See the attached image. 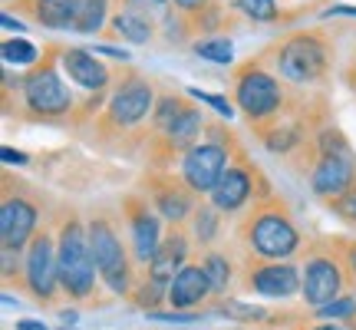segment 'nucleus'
<instances>
[{"instance_id":"1","label":"nucleus","mask_w":356,"mask_h":330,"mask_svg":"<svg viewBox=\"0 0 356 330\" xmlns=\"http://www.w3.org/2000/svg\"><path fill=\"white\" fill-rule=\"evenodd\" d=\"M63 47H43L37 66H30L24 77H17V116L30 123H60L73 119L79 109L73 89L63 83V66H60Z\"/></svg>"},{"instance_id":"2","label":"nucleus","mask_w":356,"mask_h":330,"mask_svg":"<svg viewBox=\"0 0 356 330\" xmlns=\"http://www.w3.org/2000/svg\"><path fill=\"white\" fill-rule=\"evenodd\" d=\"M264 56L274 63V73L284 83L317 86V83H327L333 70V40L323 26H307L267 47Z\"/></svg>"},{"instance_id":"3","label":"nucleus","mask_w":356,"mask_h":330,"mask_svg":"<svg viewBox=\"0 0 356 330\" xmlns=\"http://www.w3.org/2000/svg\"><path fill=\"white\" fill-rule=\"evenodd\" d=\"M231 102L241 109L251 126L261 129L287 113L291 96L277 79V73L264 66V56H251L234 66V73H231Z\"/></svg>"},{"instance_id":"4","label":"nucleus","mask_w":356,"mask_h":330,"mask_svg":"<svg viewBox=\"0 0 356 330\" xmlns=\"http://www.w3.org/2000/svg\"><path fill=\"white\" fill-rule=\"evenodd\" d=\"M155 102H159V89L155 83L145 73L139 70H126L122 77H119V70H115V83L109 89V102H106V109L102 116L92 123V129L99 132V136H132L136 129L145 126V119L152 123V113H155Z\"/></svg>"},{"instance_id":"5","label":"nucleus","mask_w":356,"mask_h":330,"mask_svg":"<svg viewBox=\"0 0 356 330\" xmlns=\"http://www.w3.org/2000/svg\"><path fill=\"white\" fill-rule=\"evenodd\" d=\"M238 235H241L244 248L254 258H264V261H284L300 248V231L293 225L287 205L277 202V198L257 202L241 221Z\"/></svg>"},{"instance_id":"6","label":"nucleus","mask_w":356,"mask_h":330,"mask_svg":"<svg viewBox=\"0 0 356 330\" xmlns=\"http://www.w3.org/2000/svg\"><path fill=\"white\" fill-rule=\"evenodd\" d=\"M56 251H60V284L70 301H89L96 288V261L89 228L76 212H66L56 231Z\"/></svg>"},{"instance_id":"7","label":"nucleus","mask_w":356,"mask_h":330,"mask_svg":"<svg viewBox=\"0 0 356 330\" xmlns=\"http://www.w3.org/2000/svg\"><path fill=\"white\" fill-rule=\"evenodd\" d=\"M86 228H89V244H92V261H96L102 284L113 294H119V297H132V291H136L132 265L136 261H129V251L122 238H119L115 221L106 212H96L86 221Z\"/></svg>"},{"instance_id":"8","label":"nucleus","mask_w":356,"mask_h":330,"mask_svg":"<svg viewBox=\"0 0 356 330\" xmlns=\"http://www.w3.org/2000/svg\"><path fill=\"white\" fill-rule=\"evenodd\" d=\"M231 149H234V142H231L228 129L208 126L204 129V139L198 142V146H191L188 152L181 155V162H178L181 182H185L195 195H211L215 185L221 182V175L228 172Z\"/></svg>"},{"instance_id":"9","label":"nucleus","mask_w":356,"mask_h":330,"mask_svg":"<svg viewBox=\"0 0 356 330\" xmlns=\"http://www.w3.org/2000/svg\"><path fill=\"white\" fill-rule=\"evenodd\" d=\"M346 267H343V258H337L333 251H323V248H314L307 254V265H304V291L300 297L307 301V307H320L333 304L337 297H343V288H346Z\"/></svg>"},{"instance_id":"10","label":"nucleus","mask_w":356,"mask_h":330,"mask_svg":"<svg viewBox=\"0 0 356 330\" xmlns=\"http://www.w3.org/2000/svg\"><path fill=\"white\" fill-rule=\"evenodd\" d=\"M40 205L26 195L20 185L7 182L3 185V202H0V242L10 251H24L37 238Z\"/></svg>"},{"instance_id":"11","label":"nucleus","mask_w":356,"mask_h":330,"mask_svg":"<svg viewBox=\"0 0 356 330\" xmlns=\"http://www.w3.org/2000/svg\"><path fill=\"white\" fill-rule=\"evenodd\" d=\"M24 278L30 294L40 304H53V297L63 291V284H60V251H56V238L50 231H37V238L30 242L24 258Z\"/></svg>"},{"instance_id":"12","label":"nucleus","mask_w":356,"mask_h":330,"mask_svg":"<svg viewBox=\"0 0 356 330\" xmlns=\"http://www.w3.org/2000/svg\"><path fill=\"white\" fill-rule=\"evenodd\" d=\"M122 215L129 225V238H132V254H136V265L149 267L152 265L155 251L165 242V231H162V215L152 212V202L145 195H126L122 198Z\"/></svg>"},{"instance_id":"13","label":"nucleus","mask_w":356,"mask_h":330,"mask_svg":"<svg viewBox=\"0 0 356 330\" xmlns=\"http://www.w3.org/2000/svg\"><path fill=\"white\" fill-rule=\"evenodd\" d=\"M244 284L254 294L287 301V297L304 291V271L291 261H254L251 258V265L244 271Z\"/></svg>"},{"instance_id":"14","label":"nucleus","mask_w":356,"mask_h":330,"mask_svg":"<svg viewBox=\"0 0 356 330\" xmlns=\"http://www.w3.org/2000/svg\"><path fill=\"white\" fill-rule=\"evenodd\" d=\"M60 66L63 77H70V83L86 93H109L115 83V70L109 63H102L96 53H89L86 47H63L60 50Z\"/></svg>"},{"instance_id":"15","label":"nucleus","mask_w":356,"mask_h":330,"mask_svg":"<svg viewBox=\"0 0 356 330\" xmlns=\"http://www.w3.org/2000/svg\"><path fill=\"white\" fill-rule=\"evenodd\" d=\"M254 178H261L257 168L244 159V152H238L208 198H211V205H215L221 215H234V212H241L244 205L254 198Z\"/></svg>"},{"instance_id":"16","label":"nucleus","mask_w":356,"mask_h":330,"mask_svg":"<svg viewBox=\"0 0 356 330\" xmlns=\"http://www.w3.org/2000/svg\"><path fill=\"white\" fill-rule=\"evenodd\" d=\"M356 185V155H317L310 168V191L323 202H337Z\"/></svg>"},{"instance_id":"17","label":"nucleus","mask_w":356,"mask_h":330,"mask_svg":"<svg viewBox=\"0 0 356 330\" xmlns=\"http://www.w3.org/2000/svg\"><path fill=\"white\" fill-rule=\"evenodd\" d=\"M145 198L152 202V208H159V215L165 218V221H172V225H185V221H191V215H195V208H198V195L181 182V175L172 178H152L149 182V191H145Z\"/></svg>"},{"instance_id":"18","label":"nucleus","mask_w":356,"mask_h":330,"mask_svg":"<svg viewBox=\"0 0 356 330\" xmlns=\"http://www.w3.org/2000/svg\"><path fill=\"white\" fill-rule=\"evenodd\" d=\"M211 281L204 274L202 265H185L168 284V304L172 311H188V307H202L211 297Z\"/></svg>"},{"instance_id":"19","label":"nucleus","mask_w":356,"mask_h":330,"mask_svg":"<svg viewBox=\"0 0 356 330\" xmlns=\"http://www.w3.org/2000/svg\"><path fill=\"white\" fill-rule=\"evenodd\" d=\"M185 261H188V238H185V231L172 228L165 235V242H162V248L155 251L152 265L145 267V274L155 281H162V284H172L175 281V274L185 267Z\"/></svg>"},{"instance_id":"20","label":"nucleus","mask_w":356,"mask_h":330,"mask_svg":"<svg viewBox=\"0 0 356 330\" xmlns=\"http://www.w3.org/2000/svg\"><path fill=\"white\" fill-rule=\"evenodd\" d=\"M79 0H17V10L30 13L47 30H70Z\"/></svg>"},{"instance_id":"21","label":"nucleus","mask_w":356,"mask_h":330,"mask_svg":"<svg viewBox=\"0 0 356 330\" xmlns=\"http://www.w3.org/2000/svg\"><path fill=\"white\" fill-rule=\"evenodd\" d=\"M155 33H159V26H155L152 20H145V17H139V13H132V10H115L113 17H109V26H106L102 37L145 47V43L155 40Z\"/></svg>"},{"instance_id":"22","label":"nucleus","mask_w":356,"mask_h":330,"mask_svg":"<svg viewBox=\"0 0 356 330\" xmlns=\"http://www.w3.org/2000/svg\"><path fill=\"white\" fill-rule=\"evenodd\" d=\"M191 238L202 248H211L221 238V212L215 205H198L195 208V215H191Z\"/></svg>"},{"instance_id":"23","label":"nucleus","mask_w":356,"mask_h":330,"mask_svg":"<svg viewBox=\"0 0 356 330\" xmlns=\"http://www.w3.org/2000/svg\"><path fill=\"white\" fill-rule=\"evenodd\" d=\"M106 20H109V0H79L70 30H76V33H99Z\"/></svg>"},{"instance_id":"24","label":"nucleus","mask_w":356,"mask_h":330,"mask_svg":"<svg viewBox=\"0 0 356 330\" xmlns=\"http://www.w3.org/2000/svg\"><path fill=\"white\" fill-rule=\"evenodd\" d=\"M202 267H204V274H208V281H211V291H215L218 297H221V294H228L231 281H234V267H231L228 254H221V251H204Z\"/></svg>"},{"instance_id":"25","label":"nucleus","mask_w":356,"mask_h":330,"mask_svg":"<svg viewBox=\"0 0 356 330\" xmlns=\"http://www.w3.org/2000/svg\"><path fill=\"white\" fill-rule=\"evenodd\" d=\"M195 56H202L208 63H218V66H228L234 63V43L228 37H198L191 43Z\"/></svg>"},{"instance_id":"26","label":"nucleus","mask_w":356,"mask_h":330,"mask_svg":"<svg viewBox=\"0 0 356 330\" xmlns=\"http://www.w3.org/2000/svg\"><path fill=\"white\" fill-rule=\"evenodd\" d=\"M162 301H168V284H162V281L155 278H145L136 281V291H132V304H139L145 314L149 311H162Z\"/></svg>"},{"instance_id":"27","label":"nucleus","mask_w":356,"mask_h":330,"mask_svg":"<svg viewBox=\"0 0 356 330\" xmlns=\"http://www.w3.org/2000/svg\"><path fill=\"white\" fill-rule=\"evenodd\" d=\"M215 314H221V317H228V320H238V324H264V320L270 317V311H264V307H257V304L234 301V297H228V301H218Z\"/></svg>"},{"instance_id":"28","label":"nucleus","mask_w":356,"mask_h":330,"mask_svg":"<svg viewBox=\"0 0 356 330\" xmlns=\"http://www.w3.org/2000/svg\"><path fill=\"white\" fill-rule=\"evenodd\" d=\"M0 50H3V63H7V66H13V63H17V66H37L40 56H43L37 43H30V40H24V37H20V40L7 37Z\"/></svg>"},{"instance_id":"29","label":"nucleus","mask_w":356,"mask_h":330,"mask_svg":"<svg viewBox=\"0 0 356 330\" xmlns=\"http://www.w3.org/2000/svg\"><path fill=\"white\" fill-rule=\"evenodd\" d=\"M234 10H241L254 24H277V20H284V10H280L277 0H234Z\"/></svg>"},{"instance_id":"30","label":"nucleus","mask_w":356,"mask_h":330,"mask_svg":"<svg viewBox=\"0 0 356 330\" xmlns=\"http://www.w3.org/2000/svg\"><path fill=\"white\" fill-rule=\"evenodd\" d=\"M314 317L317 320H356V297H337L333 304L320 307V311H314Z\"/></svg>"},{"instance_id":"31","label":"nucleus","mask_w":356,"mask_h":330,"mask_svg":"<svg viewBox=\"0 0 356 330\" xmlns=\"http://www.w3.org/2000/svg\"><path fill=\"white\" fill-rule=\"evenodd\" d=\"M188 96H191V100H198V102H208V106H211L215 113H221L225 119H231V116H234V106H231L228 96H221V93H204V89H195V86H191Z\"/></svg>"},{"instance_id":"32","label":"nucleus","mask_w":356,"mask_h":330,"mask_svg":"<svg viewBox=\"0 0 356 330\" xmlns=\"http://www.w3.org/2000/svg\"><path fill=\"white\" fill-rule=\"evenodd\" d=\"M215 3H218V0H172V7H175V10L188 20V24L195 20V17H202L208 7H215Z\"/></svg>"},{"instance_id":"33","label":"nucleus","mask_w":356,"mask_h":330,"mask_svg":"<svg viewBox=\"0 0 356 330\" xmlns=\"http://www.w3.org/2000/svg\"><path fill=\"white\" fill-rule=\"evenodd\" d=\"M330 208H333V212H337L340 218H343L346 225H353V228H356V185H353L350 191H346L343 198H337V202H333Z\"/></svg>"},{"instance_id":"34","label":"nucleus","mask_w":356,"mask_h":330,"mask_svg":"<svg viewBox=\"0 0 356 330\" xmlns=\"http://www.w3.org/2000/svg\"><path fill=\"white\" fill-rule=\"evenodd\" d=\"M145 317L165 320V324H191V320H198L202 314H185V311H149Z\"/></svg>"},{"instance_id":"35","label":"nucleus","mask_w":356,"mask_h":330,"mask_svg":"<svg viewBox=\"0 0 356 330\" xmlns=\"http://www.w3.org/2000/svg\"><path fill=\"white\" fill-rule=\"evenodd\" d=\"M340 248H343V267H346V278L353 281V288H356V242H343Z\"/></svg>"},{"instance_id":"36","label":"nucleus","mask_w":356,"mask_h":330,"mask_svg":"<svg viewBox=\"0 0 356 330\" xmlns=\"http://www.w3.org/2000/svg\"><path fill=\"white\" fill-rule=\"evenodd\" d=\"M0 155H3V162H7V165H13V162L26 165V162H30V159H26V152H17V149H10V146H3V152H0Z\"/></svg>"},{"instance_id":"37","label":"nucleus","mask_w":356,"mask_h":330,"mask_svg":"<svg viewBox=\"0 0 356 330\" xmlns=\"http://www.w3.org/2000/svg\"><path fill=\"white\" fill-rule=\"evenodd\" d=\"M13 330H50L43 320H30V317H24V320H17L13 324Z\"/></svg>"},{"instance_id":"38","label":"nucleus","mask_w":356,"mask_h":330,"mask_svg":"<svg viewBox=\"0 0 356 330\" xmlns=\"http://www.w3.org/2000/svg\"><path fill=\"white\" fill-rule=\"evenodd\" d=\"M343 77H346V86L356 93V53H353V60L346 63V70H343Z\"/></svg>"},{"instance_id":"39","label":"nucleus","mask_w":356,"mask_h":330,"mask_svg":"<svg viewBox=\"0 0 356 330\" xmlns=\"http://www.w3.org/2000/svg\"><path fill=\"white\" fill-rule=\"evenodd\" d=\"M323 17H356V7H330L323 10Z\"/></svg>"},{"instance_id":"40","label":"nucleus","mask_w":356,"mask_h":330,"mask_svg":"<svg viewBox=\"0 0 356 330\" xmlns=\"http://www.w3.org/2000/svg\"><path fill=\"white\" fill-rule=\"evenodd\" d=\"M96 50L106 53V56H115V60H122V63L129 60V53H126V50H115V47H106V43H102V47H96Z\"/></svg>"},{"instance_id":"41","label":"nucleus","mask_w":356,"mask_h":330,"mask_svg":"<svg viewBox=\"0 0 356 330\" xmlns=\"http://www.w3.org/2000/svg\"><path fill=\"white\" fill-rule=\"evenodd\" d=\"M3 26H7V30H17V33H24V30H26V24L13 20V13H3Z\"/></svg>"},{"instance_id":"42","label":"nucleus","mask_w":356,"mask_h":330,"mask_svg":"<svg viewBox=\"0 0 356 330\" xmlns=\"http://www.w3.org/2000/svg\"><path fill=\"white\" fill-rule=\"evenodd\" d=\"M60 320H63V324H76L79 311H76V307H63V311H60Z\"/></svg>"},{"instance_id":"43","label":"nucleus","mask_w":356,"mask_h":330,"mask_svg":"<svg viewBox=\"0 0 356 330\" xmlns=\"http://www.w3.org/2000/svg\"><path fill=\"white\" fill-rule=\"evenodd\" d=\"M307 330H346V327H340V324H330V320H320V324H314V327H307Z\"/></svg>"},{"instance_id":"44","label":"nucleus","mask_w":356,"mask_h":330,"mask_svg":"<svg viewBox=\"0 0 356 330\" xmlns=\"http://www.w3.org/2000/svg\"><path fill=\"white\" fill-rule=\"evenodd\" d=\"M63 330H70V327H63Z\"/></svg>"}]
</instances>
